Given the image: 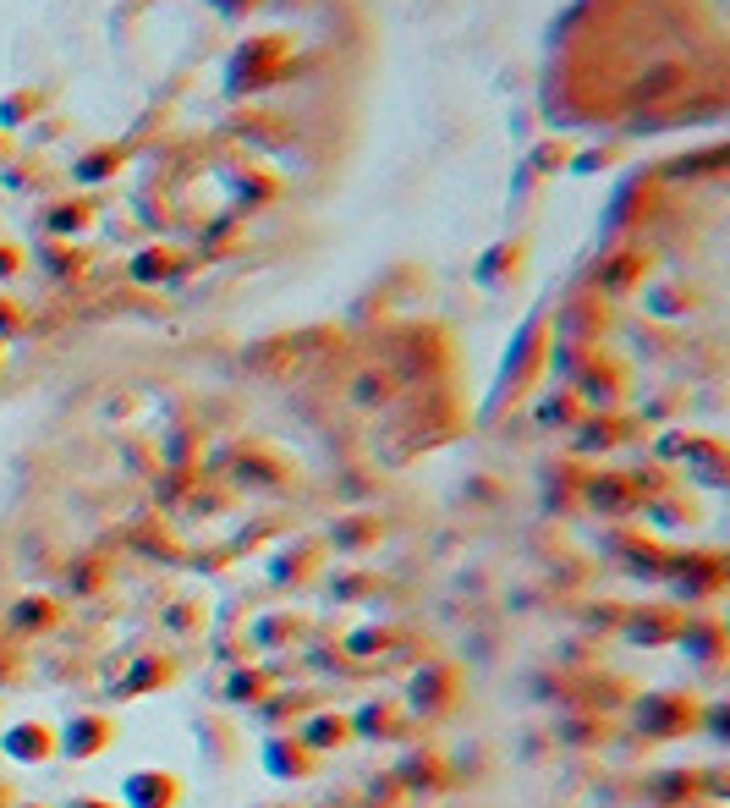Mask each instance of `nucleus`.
I'll list each match as a JSON object with an SVG mask.
<instances>
[{"instance_id": "nucleus-2", "label": "nucleus", "mask_w": 730, "mask_h": 808, "mask_svg": "<svg viewBox=\"0 0 730 808\" xmlns=\"http://www.w3.org/2000/svg\"><path fill=\"white\" fill-rule=\"evenodd\" d=\"M676 89H687V66H681V61H665V66H654V72L632 89V100H637V105H659V100H670Z\"/></svg>"}, {"instance_id": "nucleus-3", "label": "nucleus", "mask_w": 730, "mask_h": 808, "mask_svg": "<svg viewBox=\"0 0 730 808\" xmlns=\"http://www.w3.org/2000/svg\"><path fill=\"white\" fill-rule=\"evenodd\" d=\"M39 105H44V94H39V89H28V94H11V100L0 105V122H22V116H39Z\"/></svg>"}, {"instance_id": "nucleus-4", "label": "nucleus", "mask_w": 730, "mask_h": 808, "mask_svg": "<svg viewBox=\"0 0 730 808\" xmlns=\"http://www.w3.org/2000/svg\"><path fill=\"white\" fill-rule=\"evenodd\" d=\"M116 165H122V155H116V149H105V155L77 160V176H83V182H94V176H105V170H116Z\"/></svg>"}, {"instance_id": "nucleus-1", "label": "nucleus", "mask_w": 730, "mask_h": 808, "mask_svg": "<svg viewBox=\"0 0 730 808\" xmlns=\"http://www.w3.org/2000/svg\"><path fill=\"white\" fill-rule=\"evenodd\" d=\"M275 50H286V39H248V44L237 50V72H231V89L242 94V89H264V83L286 77L281 66H270V61H264V55H275Z\"/></svg>"}, {"instance_id": "nucleus-5", "label": "nucleus", "mask_w": 730, "mask_h": 808, "mask_svg": "<svg viewBox=\"0 0 730 808\" xmlns=\"http://www.w3.org/2000/svg\"><path fill=\"white\" fill-rule=\"evenodd\" d=\"M83 220H88V209H83V204H66V209H55V226H61V231H66V226H83Z\"/></svg>"}]
</instances>
